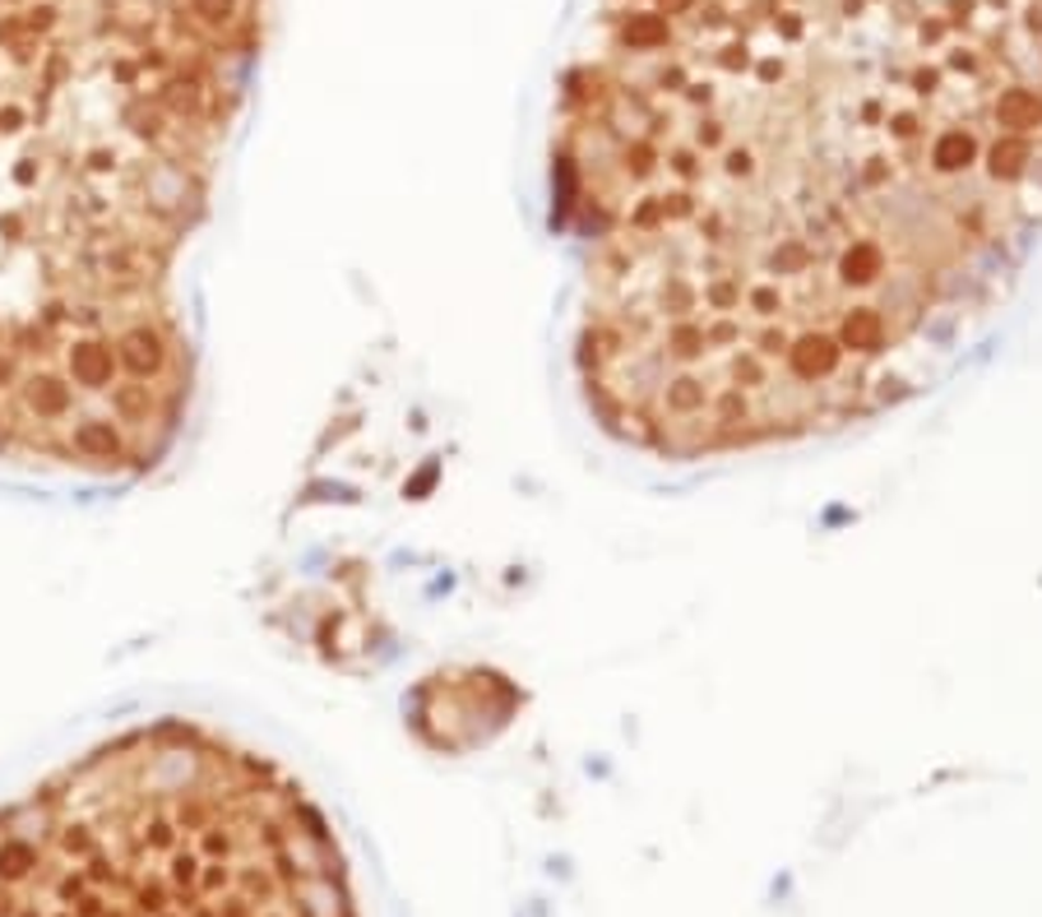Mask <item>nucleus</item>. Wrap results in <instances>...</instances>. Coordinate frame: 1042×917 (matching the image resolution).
Masks as SVG:
<instances>
[{
  "instance_id": "f257e3e1",
  "label": "nucleus",
  "mask_w": 1042,
  "mask_h": 917,
  "mask_svg": "<svg viewBox=\"0 0 1042 917\" xmlns=\"http://www.w3.org/2000/svg\"><path fill=\"white\" fill-rule=\"evenodd\" d=\"M250 0H0V459L140 478L190 408L176 269Z\"/></svg>"
},
{
  "instance_id": "f03ea898",
  "label": "nucleus",
  "mask_w": 1042,
  "mask_h": 917,
  "mask_svg": "<svg viewBox=\"0 0 1042 917\" xmlns=\"http://www.w3.org/2000/svg\"><path fill=\"white\" fill-rule=\"evenodd\" d=\"M0 917H362L306 788L195 724L134 728L0 811Z\"/></svg>"
}]
</instances>
